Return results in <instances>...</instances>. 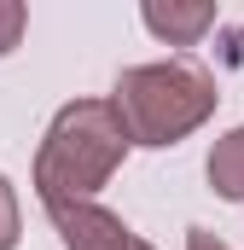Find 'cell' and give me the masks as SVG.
Instances as JSON below:
<instances>
[{"instance_id":"obj_2","label":"cell","mask_w":244,"mask_h":250,"mask_svg":"<svg viewBox=\"0 0 244 250\" xmlns=\"http://www.w3.org/2000/svg\"><path fill=\"white\" fill-rule=\"evenodd\" d=\"M215 99H221L215 76L192 59L134 64V70L117 76V93H111V105H117V117H122L134 146H175V140H186L192 128H203L215 117Z\"/></svg>"},{"instance_id":"obj_9","label":"cell","mask_w":244,"mask_h":250,"mask_svg":"<svg viewBox=\"0 0 244 250\" xmlns=\"http://www.w3.org/2000/svg\"><path fill=\"white\" fill-rule=\"evenodd\" d=\"M122 250H151V245H145V239H140V233H134V239H128V245H122Z\"/></svg>"},{"instance_id":"obj_1","label":"cell","mask_w":244,"mask_h":250,"mask_svg":"<svg viewBox=\"0 0 244 250\" xmlns=\"http://www.w3.org/2000/svg\"><path fill=\"white\" fill-rule=\"evenodd\" d=\"M128 128H122L111 99H76L64 105L41 151H35V198L47 209L59 204H93V192L105 187L128 157Z\"/></svg>"},{"instance_id":"obj_8","label":"cell","mask_w":244,"mask_h":250,"mask_svg":"<svg viewBox=\"0 0 244 250\" xmlns=\"http://www.w3.org/2000/svg\"><path fill=\"white\" fill-rule=\"evenodd\" d=\"M186 250H227V245H221L209 227H186Z\"/></svg>"},{"instance_id":"obj_4","label":"cell","mask_w":244,"mask_h":250,"mask_svg":"<svg viewBox=\"0 0 244 250\" xmlns=\"http://www.w3.org/2000/svg\"><path fill=\"white\" fill-rule=\"evenodd\" d=\"M140 18H145V29H151L157 41H169V47H192L203 29H215V6H209V0H169V6L151 0Z\"/></svg>"},{"instance_id":"obj_3","label":"cell","mask_w":244,"mask_h":250,"mask_svg":"<svg viewBox=\"0 0 244 250\" xmlns=\"http://www.w3.org/2000/svg\"><path fill=\"white\" fill-rule=\"evenodd\" d=\"M53 215V227H59L64 250H122L134 233H128V221L111 215L105 204H59V209H47Z\"/></svg>"},{"instance_id":"obj_7","label":"cell","mask_w":244,"mask_h":250,"mask_svg":"<svg viewBox=\"0 0 244 250\" xmlns=\"http://www.w3.org/2000/svg\"><path fill=\"white\" fill-rule=\"evenodd\" d=\"M23 23H29V12H23L18 0H0V59L23 41Z\"/></svg>"},{"instance_id":"obj_6","label":"cell","mask_w":244,"mask_h":250,"mask_svg":"<svg viewBox=\"0 0 244 250\" xmlns=\"http://www.w3.org/2000/svg\"><path fill=\"white\" fill-rule=\"evenodd\" d=\"M18 233H23V221H18V192L0 175V250H18Z\"/></svg>"},{"instance_id":"obj_5","label":"cell","mask_w":244,"mask_h":250,"mask_svg":"<svg viewBox=\"0 0 244 250\" xmlns=\"http://www.w3.org/2000/svg\"><path fill=\"white\" fill-rule=\"evenodd\" d=\"M209 187L221 198H233V204H244V128L215 140V151H209Z\"/></svg>"}]
</instances>
